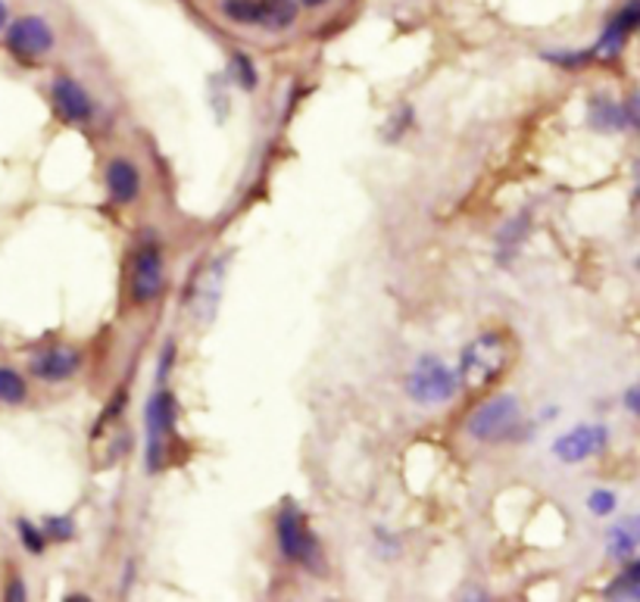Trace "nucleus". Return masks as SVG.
Masks as SVG:
<instances>
[{"label": "nucleus", "instance_id": "14", "mask_svg": "<svg viewBox=\"0 0 640 602\" xmlns=\"http://www.w3.org/2000/svg\"><path fill=\"white\" fill-rule=\"evenodd\" d=\"M640 546V512L638 516H628L616 521L609 531H606V550L609 556L618 562H628Z\"/></svg>", "mask_w": 640, "mask_h": 602}, {"label": "nucleus", "instance_id": "23", "mask_svg": "<svg viewBox=\"0 0 640 602\" xmlns=\"http://www.w3.org/2000/svg\"><path fill=\"white\" fill-rule=\"evenodd\" d=\"M616 506H618V499L613 491H594V494L588 496V509L600 518L613 516V512H616Z\"/></svg>", "mask_w": 640, "mask_h": 602}, {"label": "nucleus", "instance_id": "11", "mask_svg": "<svg viewBox=\"0 0 640 602\" xmlns=\"http://www.w3.org/2000/svg\"><path fill=\"white\" fill-rule=\"evenodd\" d=\"M79 366H82L79 350H75V346L57 344V346H47V350H42V353H35V356H32V363H28V371H32L38 381L60 385V381H69V378L79 371Z\"/></svg>", "mask_w": 640, "mask_h": 602}, {"label": "nucleus", "instance_id": "27", "mask_svg": "<svg viewBox=\"0 0 640 602\" xmlns=\"http://www.w3.org/2000/svg\"><path fill=\"white\" fill-rule=\"evenodd\" d=\"M7 22H10V7H7V0H0V32L7 28Z\"/></svg>", "mask_w": 640, "mask_h": 602}, {"label": "nucleus", "instance_id": "24", "mask_svg": "<svg viewBox=\"0 0 640 602\" xmlns=\"http://www.w3.org/2000/svg\"><path fill=\"white\" fill-rule=\"evenodd\" d=\"M621 107H625V119H628V126L640 134V91H635V94H631Z\"/></svg>", "mask_w": 640, "mask_h": 602}, {"label": "nucleus", "instance_id": "2", "mask_svg": "<svg viewBox=\"0 0 640 602\" xmlns=\"http://www.w3.org/2000/svg\"><path fill=\"white\" fill-rule=\"evenodd\" d=\"M519 425H522V406L515 397L503 393L475 409V415L469 418V434L482 444H503L519 434Z\"/></svg>", "mask_w": 640, "mask_h": 602}, {"label": "nucleus", "instance_id": "15", "mask_svg": "<svg viewBox=\"0 0 640 602\" xmlns=\"http://www.w3.org/2000/svg\"><path fill=\"white\" fill-rule=\"evenodd\" d=\"M300 16V0H263L260 25L265 32H287Z\"/></svg>", "mask_w": 640, "mask_h": 602}, {"label": "nucleus", "instance_id": "18", "mask_svg": "<svg viewBox=\"0 0 640 602\" xmlns=\"http://www.w3.org/2000/svg\"><path fill=\"white\" fill-rule=\"evenodd\" d=\"M28 397V388H25V378L10 366H0V403L7 406H20Z\"/></svg>", "mask_w": 640, "mask_h": 602}, {"label": "nucleus", "instance_id": "28", "mask_svg": "<svg viewBox=\"0 0 640 602\" xmlns=\"http://www.w3.org/2000/svg\"><path fill=\"white\" fill-rule=\"evenodd\" d=\"M635 203H640V163H638V169H635Z\"/></svg>", "mask_w": 640, "mask_h": 602}, {"label": "nucleus", "instance_id": "16", "mask_svg": "<svg viewBox=\"0 0 640 602\" xmlns=\"http://www.w3.org/2000/svg\"><path fill=\"white\" fill-rule=\"evenodd\" d=\"M222 16L235 25H260L263 13V0H222Z\"/></svg>", "mask_w": 640, "mask_h": 602}, {"label": "nucleus", "instance_id": "3", "mask_svg": "<svg viewBox=\"0 0 640 602\" xmlns=\"http://www.w3.org/2000/svg\"><path fill=\"white\" fill-rule=\"evenodd\" d=\"M457 388H460L457 371H450L435 356H422L419 363L413 366V371H410V378H406V393L422 406L447 403L457 393Z\"/></svg>", "mask_w": 640, "mask_h": 602}, {"label": "nucleus", "instance_id": "21", "mask_svg": "<svg viewBox=\"0 0 640 602\" xmlns=\"http://www.w3.org/2000/svg\"><path fill=\"white\" fill-rule=\"evenodd\" d=\"M550 63L556 66H566V69H578V66H588L594 60V50L588 47V50H547L544 54Z\"/></svg>", "mask_w": 640, "mask_h": 602}, {"label": "nucleus", "instance_id": "22", "mask_svg": "<svg viewBox=\"0 0 640 602\" xmlns=\"http://www.w3.org/2000/svg\"><path fill=\"white\" fill-rule=\"evenodd\" d=\"M45 534L50 540H57V543H67V540L75 534V528H72V518L69 516L45 518Z\"/></svg>", "mask_w": 640, "mask_h": 602}, {"label": "nucleus", "instance_id": "1", "mask_svg": "<svg viewBox=\"0 0 640 602\" xmlns=\"http://www.w3.org/2000/svg\"><path fill=\"white\" fill-rule=\"evenodd\" d=\"M512 338L507 331H487L478 334L472 344L463 350L460 359V385L469 390H485L497 385L507 375L509 363H512Z\"/></svg>", "mask_w": 640, "mask_h": 602}, {"label": "nucleus", "instance_id": "5", "mask_svg": "<svg viewBox=\"0 0 640 602\" xmlns=\"http://www.w3.org/2000/svg\"><path fill=\"white\" fill-rule=\"evenodd\" d=\"M3 42H7V50L16 60L35 63V60H42V57H47L54 50L57 38H54V28H50V22L45 16L28 13V16L7 22V38Z\"/></svg>", "mask_w": 640, "mask_h": 602}, {"label": "nucleus", "instance_id": "7", "mask_svg": "<svg viewBox=\"0 0 640 602\" xmlns=\"http://www.w3.org/2000/svg\"><path fill=\"white\" fill-rule=\"evenodd\" d=\"M638 28H640V0H628V3H621L616 13H613V20L606 22V28H603V35H600V42L591 47V50H594V60H616L618 54L625 50L628 38H631Z\"/></svg>", "mask_w": 640, "mask_h": 602}, {"label": "nucleus", "instance_id": "4", "mask_svg": "<svg viewBox=\"0 0 640 602\" xmlns=\"http://www.w3.org/2000/svg\"><path fill=\"white\" fill-rule=\"evenodd\" d=\"M275 534H278V546H282V556L297 565H307L316 568L319 565V540L309 531L304 512L287 503L285 509L275 518Z\"/></svg>", "mask_w": 640, "mask_h": 602}, {"label": "nucleus", "instance_id": "13", "mask_svg": "<svg viewBox=\"0 0 640 602\" xmlns=\"http://www.w3.org/2000/svg\"><path fill=\"white\" fill-rule=\"evenodd\" d=\"M588 126L600 134H616V131L628 129L625 107L613 101L609 94H594L591 104H588Z\"/></svg>", "mask_w": 640, "mask_h": 602}, {"label": "nucleus", "instance_id": "10", "mask_svg": "<svg viewBox=\"0 0 640 602\" xmlns=\"http://www.w3.org/2000/svg\"><path fill=\"white\" fill-rule=\"evenodd\" d=\"M50 101H54V109L57 116L69 122V126H82L94 116V101L85 87L79 85L72 75H57L54 85H50Z\"/></svg>", "mask_w": 640, "mask_h": 602}, {"label": "nucleus", "instance_id": "8", "mask_svg": "<svg viewBox=\"0 0 640 602\" xmlns=\"http://www.w3.org/2000/svg\"><path fill=\"white\" fill-rule=\"evenodd\" d=\"M166 284V265H163V253L156 244H144L134 257L132 269V300L134 303H151L159 297Z\"/></svg>", "mask_w": 640, "mask_h": 602}, {"label": "nucleus", "instance_id": "26", "mask_svg": "<svg viewBox=\"0 0 640 602\" xmlns=\"http://www.w3.org/2000/svg\"><path fill=\"white\" fill-rule=\"evenodd\" d=\"M7 600H25V587H23V581H13L10 583V587H7Z\"/></svg>", "mask_w": 640, "mask_h": 602}, {"label": "nucleus", "instance_id": "19", "mask_svg": "<svg viewBox=\"0 0 640 602\" xmlns=\"http://www.w3.org/2000/svg\"><path fill=\"white\" fill-rule=\"evenodd\" d=\"M228 72H232V79H235V85L244 87V91H253V87L260 85V75H257V66L253 60L247 57V54H232V66H228Z\"/></svg>", "mask_w": 640, "mask_h": 602}, {"label": "nucleus", "instance_id": "30", "mask_svg": "<svg viewBox=\"0 0 640 602\" xmlns=\"http://www.w3.org/2000/svg\"><path fill=\"white\" fill-rule=\"evenodd\" d=\"M638 265H640V259H638Z\"/></svg>", "mask_w": 640, "mask_h": 602}, {"label": "nucleus", "instance_id": "12", "mask_svg": "<svg viewBox=\"0 0 640 602\" xmlns=\"http://www.w3.org/2000/svg\"><path fill=\"white\" fill-rule=\"evenodd\" d=\"M107 194L112 203H132L141 194V173L132 160H112L107 166Z\"/></svg>", "mask_w": 640, "mask_h": 602}, {"label": "nucleus", "instance_id": "20", "mask_svg": "<svg viewBox=\"0 0 640 602\" xmlns=\"http://www.w3.org/2000/svg\"><path fill=\"white\" fill-rule=\"evenodd\" d=\"M16 534L23 540V546L32 553V556H42L47 546V534L45 528H38V524H32L28 518H20L16 521Z\"/></svg>", "mask_w": 640, "mask_h": 602}, {"label": "nucleus", "instance_id": "29", "mask_svg": "<svg viewBox=\"0 0 640 602\" xmlns=\"http://www.w3.org/2000/svg\"><path fill=\"white\" fill-rule=\"evenodd\" d=\"M329 0H300V7H307V10H316V7H325Z\"/></svg>", "mask_w": 640, "mask_h": 602}, {"label": "nucleus", "instance_id": "25", "mask_svg": "<svg viewBox=\"0 0 640 602\" xmlns=\"http://www.w3.org/2000/svg\"><path fill=\"white\" fill-rule=\"evenodd\" d=\"M625 406L631 409V412H635V415L640 418V385H638V388H631L628 393H625Z\"/></svg>", "mask_w": 640, "mask_h": 602}, {"label": "nucleus", "instance_id": "6", "mask_svg": "<svg viewBox=\"0 0 640 602\" xmlns=\"http://www.w3.org/2000/svg\"><path fill=\"white\" fill-rule=\"evenodd\" d=\"M173 418H176V397L159 390L147 403V469L151 472L163 469L166 444L173 434Z\"/></svg>", "mask_w": 640, "mask_h": 602}, {"label": "nucleus", "instance_id": "9", "mask_svg": "<svg viewBox=\"0 0 640 602\" xmlns=\"http://www.w3.org/2000/svg\"><path fill=\"white\" fill-rule=\"evenodd\" d=\"M606 444H609V430L603 428V425H578L569 434L556 437L553 456L559 462L574 465V462H584V459H591L596 452L606 450Z\"/></svg>", "mask_w": 640, "mask_h": 602}, {"label": "nucleus", "instance_id": "17", "mask_svg": "<svg viewBox=\"0 0 640 602\" xmlns=\"http://www.w3.org/2000/svg\"><path fill=\"white\" fill-rule=\"evenodd\" d=\"M609 600H640V559L628 562V568L606 587Z\"/></svg>", "mask_w": 640, "mask_h": 602}]
</instances>
